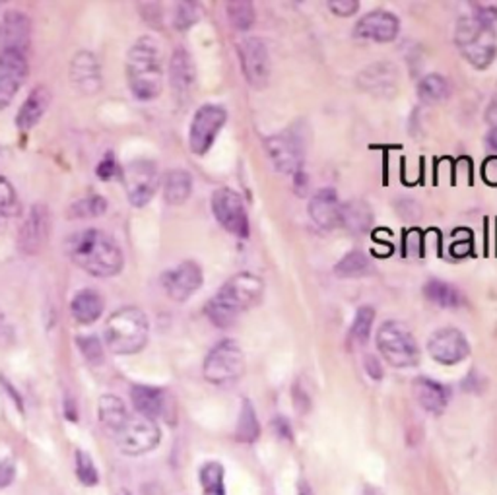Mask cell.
<instances>
[{
	"instance_id": "bcb514c9",
	"label": "cell",
	"mask_w": 497,
	"mask_h": 495,
	"mask_svg": "<svg viewBox=\"0 0 497 495\" xmlns=\"http://www.w3.org/2000/svg\"><path fill=\"white\" fill-rule=\"evenodd\" d=\"M16 478V462L12 459L0 460V488H8Z\"/></svg>"
},
{
	"instance_id": "7c38bea8",
	"label": "cell",
	"mask_w": 497,
	"mask_h": 495,
	"mask_svg": "<svg viewBox=\"0 0 497 495\" xmlns=\"http://www.w3.org/2000/svg\"><path fill=\"white\" fill-rule=\"evenodd\" d=\"M27 57L20 49H0V111L8 109L27 78Z\"/></svg>"
},
{
	"instance_id": "e0dca14e",
	"label": "cell",
	"mask_w": 497,
	"mask_h": 495,
	"mask_svg": "<svg viewBox=\"0 0 497 495\" xmlns=\"http://www.w3.org/2000/svg\"><path fill=\"white\" fill-rule=\"evenodd\" d=\"M428 350L435 362L443 366H457L471 354L469 340H466L459 328L435 330L430 336Z\"/></svg>"
},
{
	"instance_id": "ba28073f",
	"label": "cell",
	"mask_w": 497,
	"mask_h": 495,
	"mask_svg": "<svg viewBox=\"0 0 497 495\" xmlns=\"http://www.w3.org/2000/svg\"><path fill=\"white\" fill-rule=\"evenodd\" d=\"M123 189L127 199L134 208H142L154 199V194L160 187V173L158 163L152 160H132L123 170Z\"/></svg>"
},
{
	"instance_id": "277c9868",
	"label": "cell",
	"mask_w": 497,
	"mask_h": 495,
	"mask_svg": "<svg viewBox=\"0 0 497 495\" xmlns=\"http://www.w3.org/2000/svg\"><path fill=\"white\" fill-rule=\"evenodd\" d=\"M150 336L148 315L134 305L120 307L109 315L103 328V344L115 356L139 354Z\"/></svg>"
},
{
	"instance_id": "f546056e",
	"label": "cell",
	"mask_w": 497,
	"mask_h": 495,
	"mask_svg": "<svg viewBox=\"0 0 497 495\" xmlns=\"http://www.w3.org/2000/svg\"><path fill=\"white\" fill-rule=\"evenodd\" d=\"M163 199L171 206L185 204L192 192V177L185 170H171L161 179Z\"/></svg>"
},
{
	"instance_id": "f35d334b",
	"label": "cell",
	"mask_w": 497,
	"mask_h": 495,
	"mask_svg": "<svg viewBox=\"0 0 497 495\" xmlns=\"http://www.w3.org/2000/svg\"><path fill=\"white\" fill-rule=\"evenodd\" d=\"M20 212L18 192L5 175H0V216H14Z\"/></svg>"
},
{
	"instance_id": "681fc988",
	"label": "cell",
	"mask_w": 497,
	"mask_h": 495,
	"mask_svg": "<svg viewBox=\"0 0 497 495\" xmlns=\"http://www.w3.org/2000/svg\"><path fill=\"white\" fill-rule=\"evenodd\" d=\"M488 146L493 150V152H497V127H493L488 132Z\"/></svg>"
},
{
	"instance_id": "f1b7e54d",
	"label": "cell",
	"mask_w": 497,
	"mask_h": 495,
	"mask_svg": "<svg viewBox=\"0 0 497 495\" xmlns=\"http://www.w3.org/2000/svg\"><path fill=\"white\" fill-rule=\"evenodd\" d=\"M98 418H99V424L105 431L111 433V435H117L127 424L129 412H127L125 402L120 400L119 397L103 395L98 404Z\"/></svg>"
},
{
	"instance_id": "c3c4849f",
	"label": "cell",
	"mask_w": 497,
	"mask_h": 495,
	"mask_svg": "<svg viewBox=\"0 0 497 495\" xmlns=\"http://www.w3.org/2000/svg\"><path fill=\"white\" fill-rule=\"evenodd\" d=\"M486 121H488L492 127H497V94H495V98L492 99L490 108H488V111H486Z\"/></svg>"
},
{
	"instance_id": "8992f818",
	"label": "cell",
	"mask_w": 497,
	"mask_h": 495,
	"mask_svg": "<svg viewBox=\"0 0 497 495\" xmlns=\"http://www.w3.org/2000/svg\"><path fill=\"white\" fill-rule=\"evenodd\" d=\"M245 371L243 350L233 340H222L208 352L204 359V379L218 387H230L241 379Z\"/></svg>"
},
{
	"instance_id": "d6a6232c",
	"label": "cell",
	"mask_w": 497,
	"mask_h": 495,
	"mask_svg": "<svg viewBox=\"0 0 497 495\" xmlns=\"http://www.w3.org/2000/svg\"><path fill=\"white\" fill-rule=\"evenodd\" d=\"M418 96L426 103H440L449 96V82L440 74H428L418 84Z\"/></svg>"
},
{
	"instance_id": "d590c367",
	"label": "cell",
	"mask_w": 497,
	"mask_h": 495,
	"mask_svg": "<svg viewBox=\"0 0 497 495\" xmlns=\"http://www.w3.org/2000/svg\"><path fill=\"white\" fill-rule=\"evenodd\" d=\"M108 201L101 194H89L86 199L74 201L68 208V218H96L108 210Z\"/></svg>"
},
{
	"instance_id": "f907efd6",
	"label": "cell",
	"mask_w": 497,
	"mask_h": 495,
	"mask_svg": "<svg viewBox=\"0 0 497 495\" xmlns=\"http://www.w3.org/2000/svg\"><path fill=\"white\" fill-rule=\"evenodd\" d=\"M364 495H375V493H371V491H368V493H366V491H364Z\"/></svg>"
},
{
	"instance_id": "7bdbcfd3",
	"label": "cell",
	"mask_w": 497,
	"mask_h": 495,
	"mask_svg": "<svg viewBox=\"0 0 497 495\" xmlns=\"http://www.w3.org/2000/svg\"><path fill=\"white\" fill-rule=\"evenodd\" d=\"M472 14L478 22L492 26L497 20V0H478V3H472Z\"/></svg>"
},
{
	"instance_id": "ab89813d",
	"label": "cell",
	"mask_w": 497,
	"mask_h": 495,
	"mask_svg": "<svg viewBox=\"0 0 497 495\" xmlns=\"http://www.w3.org/2000/svg\"><path fill=\"white\" fill-rule=\"evenodd\" d=\"M74 464H77V476L84 486H96L99 482L96 464L86 451H77V455H74Z\"/></svg>"
},
{
	"instance_id": "cb8c5ba5",
	"label": "cell",
	"mask_w": 497,
	"mask_h": 495,
	"mask_svg": "<svg viewBox=\"0 0 497 495\" xmlns=\"http://www.w3.org/2000/svg\"><path fill=\"white\" fill-rule=\"evenodd\" d=\"M412 395L419 407L433 416L443 414V410L447 408L449 391L441 383L433 381V379L418 377L412 383Z\"/></svg>"
},
{
	"instance_id": "2e32d148",
	"label": "cell",
	"mask_w": 497,
	"mask_h": 495,
	"mask_svg": "<svg viewBox=\"0 0 497 495\" xmlns=\"http://www.w3.org/2000/svg\"><path fill=\"white\" fill-rule=\"evenodd\" d=\"M202 280L201 264L197 261H183L161 274V286L173 302H187L191 295L199 292Z\"/></svg>"
},
{
	"instance_id": "5b68a950",
	"label": "cell",
	"mask_w": 497,
	"mask_h": 495,
	"mask_svg": "<svg viewBox=\"0 0 497 495\" xmlns=\"http://www.w3.org/2000/svg\"><path fill=\"white\" fill-rule=\"evenodd\" d=\"M455 43L462 57L474 68H488L497 55V36L493 27L476 18H462L455 29Z\"/></svg>"
},
{
	"instance_id": "e575fe53",
	"label": "cell",
	"mask_w": 497,
	"mask_h": 495,
	"mask_svg": "<svg viewBox=\"0 0 497 495\" xmlns=\"http://www.w3.org/2000/svg\"><path fill=\"white\" fill-rule=\"evenodd\" d=\"M259 435H261V426H259L257 414H254L251 402L245 400L243 408H241V414H239L237 439L243 441V443H253V441L259 439Z\"/></svg>"
},
{
	"instance_id": "74e56055",
	"label": "cell",
	"mask_w": 497,
	"mask_h": 495,
	"mask_svg": "<svg viewBox=\"0 0 497 495\" xmlns=\"http://www.w3.org/2000/svg\"><path fill=\"white\" fill-rule=\"evenodd\" d=\"M369 270V261L366 259L364 253L354 251L350 254H346V257L335 266V273L340 278H357L364 276Z\"/></svg>"
},
{
	"instance_id": "5bb4252c",
	"label": "cell",
	"mask_w": 497,
	"mask_h": 495,
	"mask_svg": "<svg viewBox=\"0 0 497 495\" xmlns=\"http://www.w3.org/2000/svg\"><path fill=\"white\" fill-rule=\"evenodd\" d=\"M239 65L243 77L254 89H263L270 80V55L263 39L247 37L239 43Z\"/></svg>"
},
{
	"instance_id": "484cf974",
	"label": "cell",
	"mask_w": 497,
	"mask_h": 495,
	"mask_svg": "<svg viewBox=\"0 0 497 495\" xmlns=\"http://www.w3.org/2000/svg\"><path fill=\"white\" fill-rule=\"evenodd\" d=\"M170 82L177 98H185L194 84V65L189 51L175 49L170 61Z\"/></svg>"
},
{
	"instance_id": "44dd1931",
	"label": "cell",
	"mask_w": 497,
	"mask_h": 495,
	"mask_svg": "<svg viewBox=\"0 0 497 495\" xmlns=\"http://www.w3.org/2000/svg\"><path fill=\"white\" fill-rule=\"evenodd\" d=\"M357 86L378 98L393 96L397 92V68L388 63L371 65L359 72Z\"/></svg>"
},
{
	"instance_id": "ac0fdd59",
	"label": "cell",
	"mask_w": 497,
	"mask_h": 495,
	"mask_svg": "<svg viewBox=\"0 0 497 495\" xmlns=\"http://www.w3.org/2000/svg\"><path fill=\"white\" fill-rule=\"evenodd\" d=\"M68 78L72 88L82 96H96L101 92V65L96 53L78 51L72 57L68 67Z\"/></svg>"
},
{
	"instance_id": "4dcf8cb0",
	"label": "cell",
	"mask_w": 497,
	"mask_h": 495,
	"mask_svg": "<svg viewBox=\"0 0 497 495\" xmlns=\"http://www.w3.org/2000/svg\"><path fill=\"white\" fill-rule=\"evenodd\" d=\"M424 294L430 302H433L435 305H441V307H459L462 304L461 292L455 286H450V284L441 282V280L428 282L426 288H424Z\"/></svg>"
},
{
	"instance_id": "7dc6e473",
	"label": "cell",
	"mask_w": 497,
	"mask_h": 495,
	"mask_svg": "<svg viewBox=\"0 0 497 495\" xmlns=\"http://www.w3.org/2000/svg\"><path fill=\"white\" fill-rule=\"evenodd\" d=\"M484 179L488 185H497V156H492L484 163Z\"/></svg>"
},
{
	"instance_id": "1f68e13d",
	"label": "cell",
	"mask_w": 497,
	"mask_h": 495,
	"mask_svg": "<svg viewBox=\"0 0 497 495\" xmlns=\"http://www.w3.org/2000/svg\"><path fill=\"white\" fill-rule=\"evenodd\" d=\"M202 495H228L225 493V470L220 462L210 460L199 472Z\"/></svg>"
},
{
	"instance_id": "b9f144b4",
	"label": "cell",
	"mask_w": 497,
	"mask_h": 495,
	"mask_svg": "<svg viewBox=\"0 0 497 495\" xmlns=\"http://www.w3.org/2000/svg\"><path fill=\"white\" fill-rule=\"evenodd\" d=\"M201 5L199 3H179L175 6V27L185 32L192 24H197L201 20Z\"/></svg>"
},
{
	"instance_id": "8d00e7d4",
	"label": "cell",
	"mask_w": 497,
	"mask_h": 495,
	"mask_svg": "<svg viewBox=\"0 0 497 495\" xmlns=\"http://www.w3.org/2000/svg\"><path fill=\"white\" fill-rule=\"evenodd\" d=\"M228 18L235 29L245 32V29L253 27L257 14H254V6L249 0H233V3H228Z\"/></svg>"
},
{
	"instance_id": "d6986e66",
	"label": "cell",
	"mask_w": 497,
	"mask_h": 495,
	"mask_svg": "<svg viewBox=\"0 0 497 495\" xmlns=\"http://www.w3.org/2000/svg\"><path fill=\"white\" fill-rule=\"evenodd\" d=\"M130 400L137 414L154 419L158 422L160 418H165L170 422V412H171V398L163 388L150 387V385H134L130 388Z\"/></svg>"
},
{
	"instance_id": "83f0119b",
	"label": "cell",
	"mask_w": 497,
	"mask_h": 495,
	"mask_svg": "<svg viewBox=\"0 0 497 495\" xmlns=\"http://www.w3.org/2000/svg\"><path fill=\"white\" fill-rule=\"evenodd\" d=\"M373 223V210L368 202L354 199L346 204H340V226L348 232L361 235L366 233Z\"/></svg>"
},
{
	"instance_id": "60d3db41",
	"label": "cell",
	"mask_w": 497,
	"mask_h": 495,
	"mask_svg": "<svg viewBox=\"0 0 497 495\" xmlns=\"http://www.w3.org/2000/svg\"><path fill=\"white\" fill-rule=\"evenodd\" d=\"M77 346L92 366H99L105 357V344L98 336H77Z\"/></svg>"
},
{
	"instance_id": "8fae6325",
	"label": "cell",
	"mask_w": 497,
	"mask_h": 495,
	"mask_svg": "<svg viewBox=\"0 0 497 495\" xmlns=\"http://www.w3.org/2000/svg\"><path fill=\"white\" fill-rule=\"evenodd\" d=\"M264 146H266L268 158L273 160L278 171L292 177L304 173L305 144L294 129L274 134V137H270L264 142Z\"/></svg>"
},
{
	"instance_id": "603a6c76",
	"label": "cell",
	"mask_w": 497,
	"mask_h": 495,
	"mask_svg": "<svg viewBox=\"0 0 497 495\" xmlns=\"http://www.w3.org/2000/svg\"><path fill=\"white\" fill-rule=\"evenodd\" d=\"M309 216L323 230L340 226V202L333 189H323L309 201Z\"/></svg>"
},
{
	"instance_id": "3957f363",
	"label": "cell",
	"mask_w": 497,
	"mask_h": 495,
	"mask_svg": "<svg viewBox=\"0 0 497 495\" xmlns=\"http://www.w3.org/2000/svg\"><path fill=\"white\" fill-rule=\"evenodd\" d=\"M127 82L130 94L140 101H152L163 88V63L160 45L154 37L142 36L127 53Z\"/></svg>"
},
{
	"instance_id": "4fadbf2b",
	"label": "cell",
	"mask_w": 497,
	"mask_h": 495,
	"mask_svg": "<svg viewBox=\"0 0 497 495\" xmlns=\"http://www.w3.org/2000/svg\"><path fill=\"white\" fill-rule=\"evenodd\" d=\"M49 235H51L49 206L37 202L29 208L26 220L22 222L18 232V249L24 254H27V257H34V254H39L45 249V245L49 243Z\"/></svg>"
},
{
	"instance_id": "4316f807",
	"label": "cell",
	"mask_w": 497,
	"mask_h": 495,
	"mask_svg": "<svg viewBox=\"0 0 497 495\" xmlns=\"http://www.w3.org/2000/svg\"><path fill=\"white\" fill-rule=\"evenodd\" d=\"M0 32H3V37H5V47L20 49L26 53L29 36H32V24H29V20L20 10H12L5 14Z\"/></svg>"
},
{
	"instance_id": "836d02e7",
	"label": "cell",
	"mask_w": 497,
	"mask_h": 495,
	"mask_svg": "<svg viewBox=\"0 0 497 495\" xmlns=\"http://www.w3.org/2000/svg\"><path fill=\"white\" fill-rule=\"evenodd\" d=\"M373 321H375V309L371 305H361L356 313L350 335H348L354 346H361V344L368 342Z\"/></svg>"
},
{
	"instance_id": "7402d4cb",
	"label": "cell",
	"mask_w": 497,
	"mask_h": 495,
	"mask_svg": "<svg viewBox=\"0 0 497 495\" xmlns=\"http://www.w3.org/2000/svg\"><path fill=\"white\" fill-rule=\"evenodd\" d=\"M51 105V89L43 84H37L32 92L27 94L24 99L22 108L16 115V127L20 132H29L43 119V115L47 113Z\"/></svg>"
},
{
	"instance_id": "30bf717a",
	"label": "cell",
	"mask_w": 497,
	"mask_h": 495,
	"mask_svg": "<svg viewBox=\"0 0 497 495\" xmlns=\"http://www.w3.org/2000/svg\"><path fill=\"white\" fill-rule=\"evenodd\" d=\"M225 121H228V113H225L222 105L206 103L202 108H199L192 117V123L189 129L191 152L197 156H204L216 142V137L223 129Z\"/></svg>"
},
{
	"instance_id": "9c48e42d",
	"label": "cell",
	"mask_w": 497,
	"mask_h": 495,
	"mask_svg": "<svg viewBox=\"0 0 497 495\" xmlns=\"http://www.w3.org/2000/svg\"><path fill=\"white\" fill-rule=\"evenodd\" d=\"M115 439L120 453H125L129 457H140L154 451V449L160 445L161 431L154 419H148L137 414V416H129L127 424L115 435Z\"/></svg>"
},
{
	"instance_id": "f6af8a7d",
	"label": "cell",
	"mask_w": 497,
	"mask_h": 495,
	"mask_svg": "<svg viewBox=\"0 0 497 495\" xmlns=\"http://www.w3.org/2000/svg\"><path fill=\"white\" fill-rule=\"evenodd\" d=\"M328 8H330V12L337 14V16H340V18H350L357 12L359 3L357 0H330Z\"/></svg>"
},
{
	"instance_id": "9a60e30c",
	"label": "cell",
	"mask_w": 497,
	"mask_h": 495,
	"mask_svg": "<svg viewBox=\"0 0 497 495\" xmlns=\"http://www.w3.org/2000/svg\"><path fill=\"white\" fill-rule=\"evenodd\" d=\"M212 212L220 226L237 237L249 235V216L243 201L232 189H218L212 194Z\"/></svg>"
},
{
	"instance_id": "52a82bcc",
	"label": "cell",
	"mask_w": 497,
	"mask_h": 495,
	"mask_svg": "<svg viewBox=\"0 0 497 495\" xmlns=\"http://www.w3.org/2000/svg\"><path fill=\"white\" fill-rule=\"evenodd\" d=\"M378 348L393 367H412L419 359L414 335L399 321H387L381 325L378 333Z\"/></svg>"
},
{
	"instance_id": "6da1fadb",
	"label": "cell",
	"mask_w": 497,
	"mask_h": 495,
	"mask_svg": "<svg viewBox=\"0 0 497 495\" xmlns=\"http://www.w3.org/2000/svg\"><path fill=\"white\" fill-rule=\"evenodd\" d=\"M72 263L96 278H113L125 266V254L117 239L99 228L72 233L67 242Z\"/></svg>"
},
{
	"instance_id": "d4e9b609",
	"label": "cell",
	"mask_w": 497,
	"mask_h": 495,
	"mask_svg": "<svg viewBox=\"0 0 497 495\" xmlns=\"http://www.w3.org/2000/svg\"><path fill=\"white\" fill-rule=\"evenodd\" d=\"M105 311V299L99 292L86 288L78 294H74L70 302V315L78 325H92L96 323Z\"/></svg>"
},
{
	"instance_id": "7a4b0ae2",
	"label": "cell",
	"mask_w": 497,
	"mask_h": 495,
	"mask_svg": "<svg viewBox=\"0 0 497 495\" xmlns=\"http://www.w3.org/2000/svg\"><path fill=\"white\" fill-rule=\"evenodd\" d=\"M263 294L264 284L257 274H235L206 304V317L218 328H230L241 315L261 302Z\"/></svg>"
},
{
	"instance_id": "ee69618b",
	"label": "cell",
	"mask_w": 497,
	"mask_h": 495,
	"mask_svg": "<svg viewBox=\"0 0 497 495\" xmlns=\"http://www.w3.org/2000/svg\"><path fill=\"white\" fill-rule=\"evenodd\" d=\"M119 170L120 168H119V163H117V158H115V154L109 150V152L105 154L101 158V161L98 163L96 173H98V177L101 179V181H109V179H113L117 175Z\"/></svg>"
},
{
	"instance_id": "ffe728a7",
	"label": "cell",
	"mask_w": 497,
	"mask_h": 495,
	"mask_svg": "<svg viewBox=\"0 0 497 495\" xmlns=\"http://www.w3.org/2000/svg\"><path fill=\"white\" fill-rule=\"evenodd\" d=\"M399 29L400 22L395 14L387 10H373L356 24V36L361 39L388 43L397 39Z\"/></svg>"
}]
</instances>
